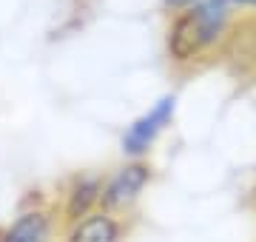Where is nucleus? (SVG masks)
Instances as JSON below:
<instances>
[{"mask_svg":"<svg viewBox=\"0 0 256 242\" xmlns=\"http://www.w3.org/2000/svg\"><path fill=\"white\" fill-rule=\"evenodd\" d=\"M102 182H106V174H100V171H77V174H72L66 180L60 200L54 202L63 228L80 222L82 216L94 214L100 208Z\"/></svg>","mask_w":256,"mask_h":242,"instance_id":"4","label":"nucleus"},{"mask_svg":"<svg viewBox=\"0 0 256 242\" xmlns=\"http://www.w3.org/2000/svg\"><path fill=\"white\" fill-rule=\"evenodd\" d=\"M162 3V12L168 14V18H174V14H182V12H188L191 6H196L200 0H160Z\"/></svg>","mask_w":256,"mask_h":242,"instance_id":"8","label":"nucleus"},{"mask_svg":"<svg viewBox=\"0 0 256 242\" xmlns=\"http://www.w3.org/2000/svg\"><path fill=\"white\" fill-rule=\"evenodd\" d=\"M228 57H236L239 68L256 77V18H242L239 32L228 48Z\"/></svg>","mask_w":256,"mask_h":242,"instance_id":"7","label":"nucleus"},{"mask_svg":"<svg viewBox=\"0 0 256 242\" xmlns=\"http://www.w3.org/2000/svg\"><path fill=\"white\" fill-rule=\"evenodd\" d=\"M239 18H256V0H225Z\"/></svg>","mask_w":256,"mask_h":242,"instance_id":"9","label":"nucleus"},{"mask_svg":"<svg viewBox=\"0 0 256 242\" xmlns=\"http://www.w3.org/2000/svg\"><path fill=\"white\" fill-rule=\"evenodd\" d=\"M174 117H176V94L168 92L162 97H156L148 106V112H142L140 117H134L126 126L122 137H120L122 157L126 160H148V154L156 146V140L174 126Z\"/></svg>","mask_w":256,"mask_h":242,"instance_id":"2","label":"nucleus"},{"mask_svg":"<svg viewBox=\"0 0 256 242\" xmlns=\"http://www.w3.org/2000/svg\"><path fill=\"white\" fill-rule=\"evenodd\" d=\"M131 234V216H117L97 208L80 222L66 228L63 242H122Z\"/></svg>","mask_w":256,"mask_h":242,"instance_id":"6","label":"nucleus"},{"mask_svg":"<svg viewBox=\"0 0 256 242\" xmlns=\"http://www.w3.org/2000/svg\"><path fill=\"white\" fill-rule=\"evenodd\" d=\"M60 225L57 205L37 200L34 205L20 208V214L0 228V242H54Z\"/></svg>","mask_w":256,"mask_h":242,"instance_id":"5","label":"nucleus"},{"mask_svg":"<svg viewBox=\"0 0 256 242\" xmlns=\"http://www.w3.org/2000/svg\"><path fill=\"white\" fill-rule=\"evenodd\" d=\"M151 180H154V168H151L148 160H126V162H120L117 168H111L106 174L100 208L117 216H131L142 191L151 186Z\"/></svg>","mask_w":256,"mask_h":242,"instance_id":"3","label":"nucleus"},{"mask_svg":"<svg viewBox=\"0 0 256 242\" xmlns=\"http://www.w3.org/2000/svg\"><path fill=\"white\" fill-rule=\"evenodd\" d=\"M239 18L225 0H200L182 14L168 18L165 54L174 72L188 74L216 57H228V48L239 32Z\"/></svg>","mask_w":256,"mask_h":242,"instance_id":"1","label":"nucleus"}]
</instances>
